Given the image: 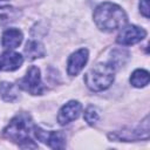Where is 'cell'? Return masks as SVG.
Masks as SVG:
<instances>
[{
	"label": "cell",
	"mask_w": 150,
	"mask_h": 150,
	"mask_svg": "<svg viewBox=\"0 0 150 150\" xmlns=\"http://www.w3.org/2000/svg\"><path fill=\"white\" fill-rule=\"evenodd\" d=\"M130 83L136 88L145 87L149 83V73L144 69H136L130 76Z\"/></svg>",
	"instance_id": "obj_15"
},
{
	"label": "cell",
	"mask_w": 150,
	"mask_h": 150,
	"mask_svg": "<svg viewBox=\"0 0 150 150\" xmlns=\"http://www.w3.org/2000/svg\"><path fill=\"white\" fill-rule=\"evenodd\" d=\"M22 38H23V35H22L21 30L16 29V28H9L4 32L1 43L5 48L13 49V48L19 47V45L22 42Z\"/></svg>",
	"instance_id": "obj_11"
},
{
	"label": "cell",
	"mask_w": 150,
	"mask_h": 150,
	"mask_svg": "<svg viewBox=\"0 0 150 150\" xmlns=\"http://www.w3.org/2000/svg\"><path fill=\"white\" fill-rule=\"evenodd\" d=\"M88 61V50L82 48L73 53L69 59H68V64H67V71L69 75L75 76L77 75L84 67V64Z\"/></svg>",
	"instance_id": "obj_9"
},
{
	"label": "cell",
	"mask_w": 150,
	"mask_h": 150,
	"mask_svg": "<svg viewBox=\"0 0 150 150\" xmlns=\"http://www.w3.org/2000/svg\"><path fill=\"white\" fill-rule=\"evenodd\" d=\"M115 68L110 63H98L84 75L87 87L93 91H102L110 87L114 81Z\"/></svg>",
	"instance_id": "obj_3"
},
{
	"label": "cell",
	"mask_w": 150,
	"mask_h": 150,
	"mask_svg": "<svg viewBox=\"0 0 150 150\" xmlns=\"http://www.w3.org/2000/svg\"><path fill=\"white\" fill-rule=\"evenodd\" d=\"M139 11H141V13H142L145 18H149V12H150L149 0H141V1H139Z\"/></svg>",
	"instance_id": "obj_17"
},
{
	"label": "cell",
	"mask_w": 150,
	"mask_h": 150,
	"mask_svg": "<svg viewBox=\"0 0 150 150\" xmlns=\"http://www.w3.org/2000/svg\"><path fill=\"white\" fill-rule=\"evenodd\" d=\"M0 95L6 102H13L19 96V88L11 82H1Z\"/></svg>",
	"instance_id": "obj_14"
},
{
	"label": "cell",
	"mask_w": 150,
	"mask_h": 150,
	"mask_svg": "<svg viewBox=\"0 0 150 150\" xmlns=\"http://www.w3.org/2000/svg\"><path fill=\"white\" fill-rule=\"evenodd\" d=\"M19 87L32 95H41L43 93V84L41 82L40 69L35 66L29 67L25 77L19 81Z\"/></svg>",
	"instance_id": "obj_4"
},
{
	"label": "cell",
	"mask_w": 150,
	"mask_h": 150,
	"mask_svg": "<svg viewBox=\"0 0 150 150\" xmlns=\"http://www.w3.org/2000/svg\"><path fill=\"white\" fill-rule=\"evenodd\" d=\"M82 110V105L77 101H69L66 103L59 111L57 121L61 125L68 124L69 122L76 120L80 116V112Z\"/></svg>",
	"instance_id": "obj_8"
},
{
	"label": "cell",
	"mask_w": 150,
	"mask_h": 150,
	"mask_svg": "<svg viewBox=\"0 0 150 150\" xmlns=\"http://www.w3.org/2000/svg\"><path fill=\"white\" fill-rule=\"evenodd\" d=\"M25 54L29 60H35L39 57H43L46 54L45 47L39 41H28L25 47Z\"/></svg>",
	"instance_id": "obj_13"
},
{
	"label": "cell",
	"mask_w": 150,
	"mask_h": 150,
	"mask_svg": "<svg viewBox=\"0 0 150 150\" xmlns=\"http://www.w3.org/2000/svg\"><path fill=\"white\" fill-rule=\"evenodd\" d=\"M34 123L28 114L21 112L13 117L8 125L4 129V135L13 142H16L21 148H38L33 142L30 134L34 132Z\"/></svg>",
	"instance_id": "obj_1"
},
{
	"label": "cell",
	"mask_w": 150,
	"mask_h": 150,
	"mask_svg": "<svg viewBox=\"0 0 150 150\" xmlns=\"http://www.w3.org/2000/svg\"><path fill=\"white\" fill-rule=\"evenodd\" d=\"M35 137L53 149H63L66 146V137L62 131H45L41 128H34Z\"/></svg>",
	"instance_id": "obj_6"
},
{
	"label": "cell",
	"mask_w": 150,
	"mask_h": 150,
	"mask_svg": "<svg viewBox=\"0 0 150 150\" xmlns=\"http://www.w3.org/2000/svg\"><path fill=\"white\" fill-rule=\"evenodd\" d=\"M94 21L101 30L114 32L124 27L127 23V15L118 5L103 2L96 7L94 12Z\"/></svg>",
	"instance_id": "obj_2"
},
{
	"label": "cell",
	"mask_w": 150,
	"mask_h": 150,
	"mask_svg": "<svg viewBox=\"0 0 150 150\" xmlns=\"http://www.w3.org/2000/svg\"><path fill=\"white\" fill-rule=\"evenodd\" d=\"M149 117L146 116L142 121V125L136 130H123L114 134H109V138L116 141H136V139H148L149 138Z\"/></svg>",
	"instance_id": "obj_5"
},
{
	"label": "cell",
	"mask_w": 150,
	"mask_h": 150,
	"mask_svg": "<svg viewBox=\"0 0 150 150\" xmlns=\"http://www.w3.org/2000/svg\"><path fill=\"white\" fill-rule=\"evenodd\" d=\"M84 120L88 124L90 125H94L97 121H98V112H97V109L93 105H89L84 112Z\"/></svg>",
	"instance_id": "obj_16"
},
{
	"label": "cell",
	"mask_w": 150,
	"mask_h": 150,
	"mask_svg": "<svg viewBox=\"0 0 150 150\" xmlns=\"http://www.w3.org/2000/svg\"><path fill=\"white\" fill-rule=\"evenodd\" d=\"M145 35H146V32L143 28L134 25H129V26L122 27V30L117 36V42L123 46L135 45L141 40H143Z\"/></svg>",
	"instance_id": "obj_7"
},
{
	"label": "cell",
	"mask_w": 150,
	"mask_h": 150,
	"mask_svg": "<svg viewBox=\"0 0 150 150\" xmlns=\"http://www.w3.org/2000/svg\"><path fill=\"white\" fill-rule=\"evenodd\" d=\"M21 15V12L18 8L12 6H1L0 7V28L5 27L14 21H16Z\"/></svg>",
	"instance_id": "obj_12"
},
{
	"label": "cell",
	"mask_w": 150,
	"mask_h": 150,
	"mask_svg": "<svg viewBox=\"0 0 150 150\" xmlns=\"http://www.w3.org/2000/svg\"><path fill=\"white\" fill-rule=\"evenodd\" d=\"M23 63V57L15 52H5L0 55V70L12 71L21 67Z\"/></svg>",
	"instance_id": "obj_10"
}]
</instances>
